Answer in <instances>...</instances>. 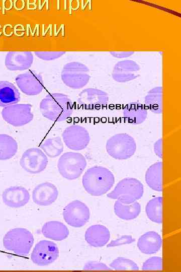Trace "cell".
Returning <instances> with one entry per match:
<instances>
[{
    "mask_svg": "<svg viewBox=\"0 0 181 272\" xmlns=\"http://www.w3.org/2000/svg\"><path fill=\"white\" fill-rule=\"evenodd\" d=\"M39 108L42 115L53 121L67 119L73 111L72 103L69 97L62 93H50L40 102Z\"/></svg>",
    "mask_w": 181,
    "mask_h": 272,
    "instance_id": "6da1fadb",
    "label": "cell"
},
{
    "mask_svg": "<svg viewBox=\"0 0 181 272\" xmlns=\"http://www.w3.org/2000/svg\"><path fill=\"white\" fill-rule=\"evenodd\" d=\"M115 177L108 169L100 166L92 167L82 176V183L89 194L99 196L105 194L113 186Z\"/></svg>",
    "mask_w": 181,
    "mask_h": 272,
    "instance_id": "7a4b0ae2",
    "label": "cell"
},
{
    "mask_svg": "<svg viewBox=\"0 0 181 272\" xmlns=\"http://www.w3.org/2000/svg\"><path fill=\"white\" fill-rule=\"evenodd\" d=\"M143 192V185L139 180L128 177L120 180L107 196L123 203L130 204L139 199Z\"/></svg>",
    "mask_w": 181,
    "mask_h": 272,
    "instance_id": "3957f363",
    "label": "cell"
},
{
    "mask_svg": "<svg viewBox=\"0 0 181 272\" xmlns=\"http://www.w3.org/2000/svg\"><path fill=\"white\" fill-rule=\"evenodd\" d=\"M34 237L25 228H17L9 230L3 238V245L8 250L19 256L28 254L34 243Z\"/></svg>",
    "mask_w": 181,
    "mask_h": 272,
    "instance_id": "277c9868",
    "label": "cell"
},
{
    "mask_svg": "<svg viewBox=\"0 0 181 272\" xmlns=\"http://www.w3.org/2000/svg\"><path fill=\"white\" fill-rule=\"evenodd\" d=\"M106 149L112 158L119 160H126L131 157L137 149L134 139L126 133L116 134L107 141Z\"/></svg>",
    "mask_w": 181,
    "mask_h": 272,
    "instance_id": "5b68a950",
    "label": "cell"
},
{
    "mask_svg": "<svg viewBox=\"0 0 181 272\" xmlns=\"http://www.w3.org/2000/svg\"><path fill=\"white\" fill-rule=\"evenodd\" d=\"M86 164L85 158L83 155L79 153L68 152L60 157L57 168L63 177L72 180L80 176Z\"/></svg>",
    "mask_w": 181,
    "mask_h": 272,
    "instance_id": "8992f818",
    "label": "cell"
},
{
    "mask_svg": "<svg viewBox=\"0 0 181 272\" xmlns=\"http://www.w3.org/2000/svg\"><path fill=\"white\" fill-rule=\"evenodd\" d=\"M30 104H15L4 107L1 112L3 119L14 126H22L33 119Z\"/></svg>",
    "mask_w": 181,
    "mask_h": 272,
    "instance_id": "52a82bcc",
    "label": "cell"
},
{
    "mask_svg": "<svg viewBox=\"0 0 181 272\" xmlns=\"http://www.w3.org/2000/svg\"><path fill=\"white\" fill-rule=\"evenodd\" d=\"M61 78L65 85L73 89L81 88L89 81L86 68L77 62L65 64L62 70Z\"/></svg>",
    "mask_w": 181,
    "mask_h": 272,
    "instance_id": "ba28073f",
    "label": "cell"
},
{
    "mask_svg": "<svg viewBox=\"0 0 181 272\" xmlns=\"http://www.w3.org/2000/svg\"><path fill=\"white\" fill-rule=\"evenodd\" d=\"M63 217L65 222L69 226L79 228L84 226L89 220V210L84 203L75 200L64 207Z\"/></svg>",
    "mask_w": 181,
    "mask_h": 272,
    "instance_id": "9c48e42d",
    "label": "cell"
},
{
    "mask_svg": "<svg viewBox=\"0 0 181 272\" xmlns=\"http://www.w3.org/2000/svg\"><path fill=\"white\" fill-rule=\"evenodd\" d=\"M48 163L46 154L39 148H32L22 154L20 164L26 172L38 174L44 171Z\"/></svg>",
    "mask_w": 181,
    "mask_h": 272,
    "instance_id": "30bf717a",
    "label": "cell"
},
{
    "mask_svg": "<svg viewBox=\"0 0 181 272\" xmlns=\"http://www.w3.org/2000/svg\"><path fill=\"white\" fill-rule=\"evenodd\" d=\"M62 137L67 147L74 151L84 149L90 141V136L87 130L77 124L67 127L63 131Z\"/></svg>",
    "mask_w": 181,
    "mask_h": 272,
    "instance_id": "8fae6325",
    "label": "cell"
},
{
    "mask_svg": "<svg viewBox=\"0 0 181 272\" xmlns=\"http://www.w3.org/2000/svg\"><path fill=\"white\" fill-rule=\"evenodd\" d=\"M59 249L53 242L40 241L34 247L31 258L33 263L39 266H45L52 263L59 256Z\"/></svg>",
    "mask_w": 181,
    "mask_h": 272,
    "instance_id": "7c38bea8",
    "label": "cell"
},
{
    "mask_svg": "<svg viewBox=\"0 0 181 272\" xmlns=\"http://www.w3.org/2000/svg\"><path fill=\"white\" fill-rule=\"evenodd\" d=\"M15 82L20 90L28 96H35L42 92L44 83L42 76L33 71L18 75Z\"/></svg>",
    "mask_w": 181,
    "mask_h": 272,
    "instance_id": "4fadbf2b",
    "label": "cell"
},
{
    "mask_svg": "<svg viewBox=\"0 0 181 272\" xmlns=\"http://www.w3.org/2000/svg\"><path fill=\"white\" fill-rule=\"evenodd\" d=\"M106 94L98 89L88 88L82 90L78 95V102L85 109H99L107 104Z\"/></svg>",
    "mask_w": 181,
    "mask_h": 272,
    "instance_id": "5bb4252c",
    "label": "cell"
},
{
    "mask_svg": "<svg viewBox=\"0 0 181 272\" xmlns=\"http://www.w3.org/2000/svg\"><path fill=\"white\" fill-rule=\"evenodd\" d=\"M58 196L56 186L49 182L37 185L32 192L33 201L37 205L47 206L54 202Z\"/></svg>",
    "mask_w": 181,
    "mask_h": 272,
    "instance_id": "9a60e30c",
    "label": "cell"
},
{
    "mask_svg": "<svg viewBox=\"0 0 181 272\" xmlns=\"http://www.w3.org/2000/svg\"><path fill=\"white\" fill-rule=\"evenodd\" d=\"M33 60L30 51H10L6 56L5 64L10 71H24L32 66Z\"/></svg>",
    "mask_w": 181,
    "mask_h": 272,
    "instance_id": "2e32d148",
    "label": "cell"
},
{
    "mask_svg": "<svg viewBox=\"0 0 181 272\" xmlns=\"http://www.w3.org/2000/svg\"><path fill=\"white\" fill-rule=\"evenodd\" d=\"M30 195L25 187L19 186H11L3 192L2 199L7 206L18 208L24 206L29 201Z\"/></svg>",
    "mask_w": 181,
    "mask_h": 272,
    "instance_id": "e0dca14e",
    "label": "cell"
},
{
    "mask_svg": "<svg viewBox=\"0 0 181 272\" xmlns=\"http://www.w3.org/2000/svg\"><path fill=\"white\" fill-rule=\"evenodd\" d=\"M109 229L102 225H94L90 226L85 233V240L90 246L101 247L106 245L110 239Z\"/></svg>",
    "mask_w": 181,
    "mask_h": 272,
    "instance_id": "ac0fdd59",
    "label": "cell"
},
{
    "mask_svg": "<svg viewBox=\"0 0 181 272\" xmlns=\"http://www.w3.org/2000/svg\"><path fill=\"white\" fill-rule=\"evenodd\" d=\"M162 246L160 235L155 231H148L141 235L138 240L139 250L146 254H152L158 251Z\"/></svg>",
    "mask_w": 181,
    "mask_h": 272,
    "instance_id": "d6986e66",
    "label": "cell"
},
{
    "mask_svg": "<svg viewBox=\"0 0 181 272\" xmlns=\"http://www.w3.org/2000/svg\"><path fill=\"white\" fill-rule=\"evenodd\" d=\"M42 234L47 238L55 241H62L69 235L67 227L62 222L51 221L45 223L41 230Z\"/></svg>",
    "mask_w": 181,
    "mask_h": 272,
    "instance_id": "ffe728a7",
    "label": "cell"
},
{
    "mask_svg": "<svg viewBox=\"0 0 181 272\" xmlns=\"http://www.w3.org/2000/svg\"><path fill=\"white\" fill-rule=\"evenodd\" d=\"M20 99L19 91L13 83L7 81H0V107L17 104Z\"/></svg>",
    "mask_w": 181,
    "mask_h": 272,
    "instance_id": "44dd1931",
    "label": "cell"
},
{
    "mask_svg": "<svg viewBox=\"0 0 181 272\" xmlns=\"http://www.w3.org/2000/svg\"><path fill=\"white\" fill-rule=\"evenodd\" d=\"M147 115L146 109L140 103L134 102L128 104L124 111L126 121L133 124L143 122Z\"/></svg>",
    "mask_w": 181,
    "mask_h": 272,
    "instance_id": "7402d4cb",
    "label": "cell"
},
{
    "mask_svg": "<svg viewBox=\"0 0 181 272\" xmlns=\"http://www.w3.org/2000/svg\"><path fill=\"white\" fill-rule=\"evenodd\" d=\"M162 162H157L151 165L146 170L145 178L147 185L152 189L162 191Z\"/></svg>",
    "mask_w": 181,
    "mask_h": 272,
    "instance_id": "603a6c76",
    "label": "cell"
},
{
    "mask_svg": "<svg viewBox=\"0 0 181 272\" xmlns=\"http://www.w3.org/2000/svg\"><path fill=\"white\" fill-rule=\"evenodd\" d=\"M114 210L115 214L124 220H131L136 218L140 213L141 206L135 201L130 204H124L118 200L114 203Z\"/></svg>",
    "mask_w": 181,
    "mask_h": 272,
    "instance_id": "cb8c5ba5",
    "label": "cell"
},
{
    "mask_svg": "<svg viewBox=\"0 0 181 272\" xmlns=\"http://www.w3.org/2000/svg\"><path fill=\"white\" fill-rule=\"evenodd\" d=\"M18 144L11 136L0 134V160H7L14 157L18 151Z\"/></svg>",
    "mask_w": 181,
    "mask_h": 272,
    "instance_id": "d4e9b609",
    "label": "cell"
},
{
    "mask_svg": "<svg viewBox=\"0 0 181 272\" xmlns=\"http://www.w3.org/2000/svg\"><path fill=\"white\" fill-rule=\"evenodd\" d=\"M40 148L47 156L55 158L62 153L64 146L61 138L56 137L43 141L40 145Z\"/></svg>",
    "mask_w": 181,
    "mask_h": 272,
    "instance_id": "484cf974",
    "label": "cell"
},
{
    "mask_svg": "<svg viewBox=\"0 0 181 272\" xmlns=\"http://www.w3.org/2000/svg\"><path fill=\"white\" fill-rule=\"evenodd\" d=\"M162 197H155L147 203L145 212L147 217L156 223L162 222Z\"/></svg>",
    "mask_w": 181,
    "mask_h": 272,
    "instance_id": "4316f807",
    "label": "cell"
},
{
    "mask_svg": "<svg viewBox=\"0 0 181 272\" xmlns=\"http://www.w3.org/2000/svg\"><path fill=\"white\" fill-rule=\"evenodd\" d=\"M161 88H156L151 90L146 97V104L152 112L161 113Z\"/></svg>",
    "mask_w": 181,
    "mask_h": 272,
    "instance_id": "83f0119b",
    "label": "cell"
},
{
    "mask_svg": "<svg viewBox=\"0 0 181 272\" xmlns=\"http://www.w3.org/2000/svg\"><path fill=\"white\" fill-rule=\"evenodd\" d=\"M112 269L117 270H138V265L133 260L123 257H119L113 260L109 265Z\"/></svg>",
    "mask_w": 181,
    "mask_h": 272,
    "instance_id": "f1b7e54d",
    "label": "cell"
},
{
    "mask_svg": "<svg viewBox=\"0 0 181 272\" xmlns=\"http://www.w3.org/2000/svg\"><path fill=\"white\" fill-rule=\"evenodd\" d=\"M162 258L153 256L147 259L142 266L143 270H160L162 269Z\"/></svg>",
    "mask_w": 181,
    "mask_h": 272,
    "instance_id": "f546056e",
    "label": "cell"
},
{
    "mask_svg": "<svg viewBox=\"0 0 181 272\" xmlns=\"http://www.w3.org/2000/svg\"><path fill=\"white\" fill-rule=\"evenodd\" d=\"M65 53L62 51H35L34 54L39 58L44 60H53L59 58Z\"/></svg>",
    "mask_w": 181,
    "mask_h": 272,
    "instance_id": "4dcf8cb0",
    "label": "cell"
},
{
    "mask_svg": "<svg viewBox=\"0 0 181 272\" xmlns=\"http://www.w3.org/2000/svg\"><path fill=\"white\" fill-rule=\"evenodd\" d=\"M83 270H112L110 267L107 266L106 264L96 261H88L85 264L83 267Z\"/></svg>",
    "mask_w": 181,
    "mask_h": 272,
    "instance_id": "1f68e13d",
    "label": "cell"
},
{
    "mask_svg": "<svg viewBox=\"0 0 181 272\" xmlns=\"http://www.w3.org/2000/svg\"><path fill=\"white\" fill-rule=\"evenodd\" d=\"M135 240L131 235H123L120 238L112 240L108 245V247L120 246L123 244H130Z\"/></svg>",
    "mask_w": 181,
    "mask_h": 272,
    "instance_id": "d6a6232c",
    "label": "cell"
},
{
    "mask_svg": "<svg viewBox=\"0 0 181 272\" xmlns=\"http://www.w3.org/2000/svg\"><path fill=\"white\" fill-rule=\"evenodd\" d=\"M162 139H159L156 141L153 145V150L155 155L160 158H162Z\"/></svg>",
    "mask_w": 181,
    "mask_h": 272,
    "instance_id": "836d02e7",
    "label": "cell"
}]
</instances>
